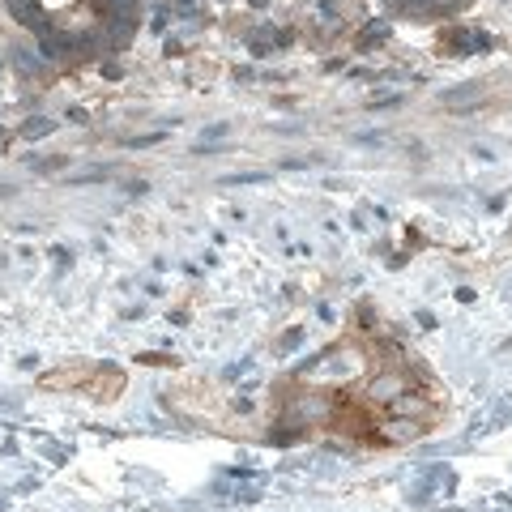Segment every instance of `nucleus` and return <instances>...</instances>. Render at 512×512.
<instances>
[{
	"mask_svg": "<svg viewBox=\"0 0 512 512\" xmlns=\"http://www.w3.org/2000/svg\"><path fill=\"white\" fill-rule=\"evenodd\" d=\"M35 5H39L43 13H52V18H60V13H69L77 0H35Z\"/></svg>",
	"mask_w": 512,
	"mask_h": 512,
	"instance_id": "obj_1",
	"label": "nucleus"
}]
</instances>
